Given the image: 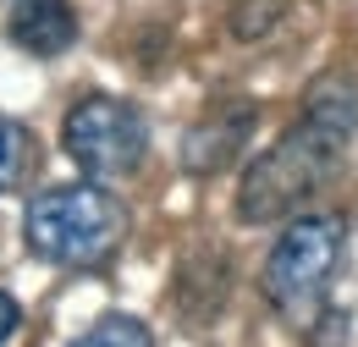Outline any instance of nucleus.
Wrapping results in <instances>:
<instances>
[{
  "label": "nucleus",
  "instance_id": "9d476101",
  "mask_svg": "<svg viewBox=\"0 0 358 347\" xmlns=\"http://www.w3.org/2000/svg\"><path fill=\"white\" fill-rule=\"evenodd\" d=\"M17 325H22V309H17V298H11V292H0V342H6Z\"/></svg>",
  "mask_w": 358,
  "mask_h": 347
},
{
  "label": "nucleus",
  "instance_id": "f03ea898",
  "mask_svg": "<svg viewBox=\"0 0 358 347\" xmlns=\"http://www.w3.org/2000/svg\"><path fill=\"white\" fill-rule=\"evenodd\" d=\"M127 204L110 187L94 182H66V187H45L28 199L22 215V237L45 264L61 270H105L127 243Z\"/></svg>",
  "mask_w": 358,
  "mask_h": 347
},
{
  "label": "nucleus",
  "instance_id": "0eeeda50",
  "mask_svg": "<svg viewBox=\"0 0 358 347\" xmlns=\"http://www.w3.org/2000/svg\"><path fill=\"white\" fill-rule=\"evenodd\" d=\"M28 171H34V132L0 116V193H11Z\"/></svg>",
  "mask_w": 358,
  "mask_h": 347
},
{
  "label": "nucleus",
  "instance_id": "39448f33",
  "mask_svg": "<svg viewBox=\"0 0 358 347\" xmlns=\"http://www.w3.org/2000/svg\"><path fill=\"white\" fill-rule=\"evenodd\" d=\"M259 127V111L248 105V99H221L210 116H199L187 138H182V166L193 176H215L226 171L237 155H243V143L254 138Z\"/></svg>",
  "mask_w": 358,
  "mask_h": 347
},
{
  "label": "nucleus",
  "instance_id": "1a4fd4ad",
  "mask_svg": "<svg viewBox=\"0 0 358 347\" xmlns=\"http://www.w3.org/2000/svg\"><path fill=\"white\" fill-rule=\"evenodd\" d=\"M281 11H287V0H226V22L237 39H265L281 22Z\"/></svg>",
  "mask_w": 358,
  "mask_h": 347
},
{
  "label": "nucleus",
  "instance_id": "7ed1b4c3",
  "mask_svg": "<svg viewBox=\"0 0 358 347\" xmlns=\"http://www.w3.org/2000/svg\"><path fill=\"white\" fill-rule=\"evenodd\" d=\"M342 254H348V220L342 215H298L275 237V248L265 260V276H259L265 304L281 320L309 331L325 314V292L336 281Z\"/></svg>",
  "mask_w": 358,
  "mask_h": 347
},
{
  "label": "nucleus",
  "instance_id": "423d86ee",
  "mask_svg": "<svg viewBox=\"0 0 358 347\" xmlns=\"http://www.w3.org/2000/svg\"><path fill=\"white\" fill-rule=\"evenodd\" d=\"M0 11H6V39L28 50L34 61H50L78 44L72 0H0Z\"/></svg>",
  "mask_w": 358,
  "mask_h": 347
},
{
  "label": "nucleus",
  "instance_id": "20e7f679",
  "mask_svg": "<svg viewBox=\"0 0 358 347\" xmlns=\"http://www.w3.org/2000/svg\"><path fill=\"white\" fill-rule=\"evenodd\" d=\"M61 149L72 155L78 171H89L94 182H122L143 166L149 155V122L133 99L116 94H89L66 111L61 122Z\"/></svg>",
  "mask_w": 358,
  "mask_h": 347
},
{
  "label": "nucleus",
  "instance_id": "f257e3e1",
  "mask_svg": "<svg viewBox=\"0 0 358 347\" xmlns=\"http://www.w3.org/2000/svg\"><path fill=\"white\" fill-rule=\"evenodd\" d=\"M353 138H358V78L353 72H320L303 94V116L281 132V143H270L243 171L237 220L270 226V220L298 215V204H309L336 176Z\"/></svg>",
  "mask_w": 358,
  "mask_h": 347
},
{
  "label": "nucleus",
  "instance_id": "6e6552de",
  "mask_svg": "<svg viewBox=\"0 0 358 347\" xmlns=\"http://www.w3.org/2000/svg\"><path fill=\"white\" fill-rule=\"evenodd\" d=\"M72 347H155V337H149V325L133 320V314H99Z\"/></svg>",
  "mask_w": 358,
  "mask_h": 347
}]
</instances>
